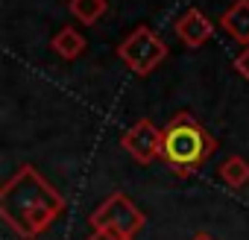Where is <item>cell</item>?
<instances>
[{
  "label": "cell",
  "mask_w": 249,
  "mask_h": 240,
  "mask_svg": "<svg viewBox=\"0 0 249 240\" xmlns=\"http://www.w3.org/2000/svg\"><path fill=\"white\" fill-rule=\"evenodd\" d=\"M65 211V196L33 167H18L0 188V217L24 240L41 237Z\"/></svg>",
  "instance_id": "obj_1"
},
{
  "label": "cell",
  "mask_w": 249,
  "mask_h": 240,
  "mask_svg": "<svg viewBox=\"0 0 249 240\" xmlns=\"http://www.w3.org/2000/svg\"><path fill=\"white\" fill-rule=\"evenodd\" d=\"M214 153H217V141L188 111L173 114L170 123L161 129V161L179 176L196 173Z\"/></svg>",
  "instance_id": "obj_2"
},
{
  "label": "cell",
  "mask_w": 249,
  "mask_h": 240,
  "mask_svg": "<svg viewBox=\"0 0 249 240\" xmlns=\"http://www.w3.org/2000/svg\"><path fill=\"white\" fill-rule=\"evenodd\" d=\"M167 53H170L167 44L150 27L132 30L126 38L117 44V59H123V65H126L132 73H138V76H150L167 59Z\"/></svg>",
  "instance_id": "obj_3"
},
{
  "label": "cell",
  "mask_w": 249,
  "mask_h": 240,
  "mask_svg": "<svg viewBox=\"0 0 249 240\" xmlns=\"http://www.w3.org/2000/svg\"><path fill=\"white\" fill-rule=\"evenodd\" d=\"M144 223H147L144 211L126 193L106 196L91 214V228L94 231H114V234H123V237H135L144 228Z\"/></svg>",
  "instance_id": "obj_4"
},
{
  "label": "cell",
  "mask_w": 249,
  "mask_h": 240,
  "mask_svg": "<svg viewBox=\"0 0 249 240\" xmlns=\"http://www.w3.org/2000/svg\"><path fill=\"white\" fill-rule=\"evenodd\" d=\"M120 147L126 150L138 164H153L156 158H161V129L153 120H138L132 123L120 138Z\"/></svg>",
  "instance_id": "obj_5"
},
{
  "label": "cell",
  "mask_w": 249,
  "mask_h": 240,
  "mask_svg": "<svg viewBox=\"0 0 249 240\" xmlns=\"http://www.w3.org/2000/svg\"><path fill=\"white\" fill-rule=\"evenodd\" d=\"M173 30H176V35H179V41H182L185 47H191V50L202 47V44L211 41V35H214V24H211V21L202 15V9H196V6H191L188 12H182V15L176 18Z\"/></svg>",
  "instance_id": "obj_6"
},
{
  "label": "cell",
  "mask_w": 249,
  "mask_h": 240,
  "mask_svg": "<svg viewBox=\"0 0 249 240\" xmlns=\"http://www.w3.org/2000/svg\"><path fill=\"white\" fill-rule=\"evenodd\" d=\"M220 27L234 41H240L243 47H249V0H234V3L223 12Z\"/></svg>",
  "instance_id": "obj_7"
},
{
  "label": "cell",
  "mask_w": 249,
  "mask_h": 240,
  "mask_svg": "<svg viewBox=\"0 0 249 240\" xmlns=\"http://www.w3.org/2000/svg\"><path fill=\"white\" fill-rule=\"evenodd\" d=\"M50 50H53L59 59L73 62V59H79V56L85 53V35H82L79 30H73V27H62V30L50 38Z\"/></svg>",
  "instance_id": "obj_8"
},
{
  "label": "cell",
  "mask_w": 249,
  "mask_h": 240,
  "mask_svg": "<svg viewBox=\"0 0 249 240\" xmlns=\"http://www.w3.org/2000/svg\"><path fill=\"white\" fill-rule=\"evenodd\" d=\"M217 176H220V179H223L229 188L240 190V188L249 182V161H246L243 155H231V158H226V161L220 164Z\"/></svg>",
  "instance_id": "obj_9"
},
{
  "label": "cell",
  "mask_w": 249,
  "mask_h": 240,
  "mask_svg": "<svg viewBox=\"0 0 249 240\" xmlns=\"http://www.w3.org/2000/svg\"><path fill=\"white\" fill-rule=\"evenodd\" d=\"M68 9L73 12V18H76L79 24L94 27V24L106 15L108 3H106V0H68Z\"/></svg>",
  "instance_id": "obj_10"
},
{
  "label": "cell",
  "mask_w": 249,
  "mask_h": 240,
  "mask_svg": "<svg viewBox=\"0 0 249 240\" xmlns=\"http://www.w3.org/2000/svg\"><path fill=\"white\" fill-rule=\"evenodd\" d=\"M234 70H237V73L249 82V47H243V50L234 56Z\"/></svg>",
  "instance_id": "obj_11"
},
{
  "label": "cell",
  "mask_w": 249,
  "mask_h": 240,
  "mask_svg": "<svg viewBox=\"0 0 249 240\" xmlns=\"http://www.w3.org/2000/svg\"><path fill=\"white\" fill-rule=\"evenodd\" d=\"M85 240H135V237H123V234H114V231H94Z\"/></svg>",
  "instance_id": "obj_12"
},
{
  "label": "cell",
  "mask_w": 249,
  "mask_h": 240,
  "mask_svg": "<svg viewBox=\"0 0 249 240\" xmlns=\"http://www.w3.org/2000/svg\"><path fill=\"white\" fill-rule=\"evenodd\" d=\"M191 240H217V237H214V234H208V231H196Z\"/></svg>",
  "instance_id": "obj_13"
}]
</instances>
